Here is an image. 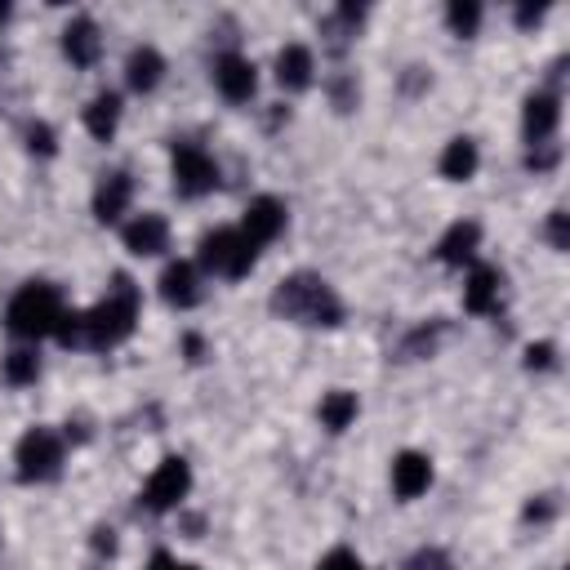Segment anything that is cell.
Wrapping results in <instances>:
<instances>
[{
	"mask_svg": "<svg viewBox=\"0 0 570 570\" xmlns=\"http://www.w3.org/2000/svg\"><path fill=\"white\" fill-rule=\"evenodd\" d=\"M272 312L285 316V321H298V325H338L343 321V303L338 294L312 276V272H298V276H285L272 294Z\"/></svg>",
	"mask_w": 570,
	"mask_h": 570,
	"instance_id": "1",
	"label": "cell"
},
{
	"mask_svg": "<svg viewBox=\"0 0 570 570\" xmlns=\"http://www.w3.org/2000/svg\"><path fill=\"white\" fill-rule=\"evenodd\" d=\"M134 321H138V289L129 276H116L107 298L94 312H85V343L89 347H116L134 334Z\"/></svg>",
	"mask_w": 570,
	"mask_h": 570,
	"instance_id": "2",
	"label": "cell"
},
{
	"mask_svg": "<svg viewBox=\"0 0 570 570\" xmlns=\"http://www.w3.org/2000/svg\"><path fill=\"white\" fill-rule=\"evenodd\" d=\"M62 294L53 289V285H45V281H27L13 298H9V307H4V325H9V334H18V338H45V334H53L58 330V321H62Z\"/></svg>",
	"mask_w": 570,
	"mask_h": 570,
	"instance_id": "3",
	"label": "cell"
},
{
	"mask_svg": "<svg viewBox=\"0 0 570 570\" xmlns=\"http://www.w3.org/2000/svg\"><path fill=\"white\" fill-rule=\"evenodd\" d=\"M254 258H258V249L240 236V227H218V232H209L205 240H200V267L205 272H218V276H245L249 267H254Z\"/></svg>",
	"mask_w": 570,
	"mask_h": 570,
	"instance_id": "4",
	"label": "cell"
},
{
	"mask_svg": "<svg viewBox=\"0 0 570 570\" xmlns=\"http://www.w3.org/2000/svg\"><path fill=\"white\" fill-rule=\"evenodd\" d=\"M187 490H191V468H187V459H178V454H169V459H160V468L147 476V485H142V508L147 512H169V508H178L183 499H187Z\"/></svg>",
	"mask_w": 570,
	"mask_h": 570,
	"instance_id": "5",
	"label": "cell"
},
{
	"mask_svg": "<svg viewBox=\"0 0 570 570\" xmlns=\"http://www.w3.org/2000/svg\"><path fill=\"white\" fill-rule=\"evenodd\" d=\"M13 463H18V476L22 481H49L62 463V441L49 432V428H31L18 450H13Z\"/></svg>",
	"mask_w": 570,
	"mask_h": 570,
	"instance_id": "6",
	"label": "cell"
},
{
	"mask_svg": "<svg viewBox=\"0 0 570 570\" xmlns=\"http://www.w3.org/2000/svg\"><path fill=\"white\" fill-rule=\"evenodd\" d=\"M174 187L183 196H205L218 187V165L196 142H183V147H174Z\"/></svg>",
	"mask_w": 570,
	"mask_h": 570,
	"instance_id": "7",
	"label": "cell"
},
{
	"mask_svg": "<svg viewBox=\"0 0 570 570\" xmlns=\"http://www.w3.org/2000/svg\"><path fill=\"white\" fill-rule=\"evenodd\" d=\"M214 85H218V94H223L227 102H249L254 89H258V71H254L249 58L223 53V58L214 62Z\"/></svg>",
	"mask_w": 570,
	"mask_h": 570,
	"instance_id": "8",
	"label": "cell"
},
{
	"mask_svg": "<svg viewBox=\"0 0 570 570\" xmlns=\"http://www.w3.org/2000/svg\"><path fill=\"white\" fill-rule=\"evenodd\" d=\"M281 227H285V205H281L276 196H258V200H249V209H245V218H240V236H245L254 249L267 245V240H276Z\"/></svg>",
	"mask_w": 570,
	"mask_h": 570,
	"instance_id": "9",
	"label": "cell"
},
{
	"mask_svg": "<svg viewBox=\"0 0 570 570\" xmlns=\"http://www.w3.org/2000/svg\"><path fill=\"white\" fill-rule=\"evenodd\" d=\"M428 485H432V463H428V454H419V450L396 454V463H392V490H396L401 499H419Z\"/></svg>",
	"mask_w": 570,
	"mask_h": 570,
	"instance_id": "10",
	"label": "cell"
},
{
	"mask_svg": "<svg viewBox=\"0 0 570 570\" xmlns=\"http://www.w3.org/2000/svg\"><path fill=\"white\" fill-rule=\"evenodd\" d=\"M165 245H169V227H165L160 214H138V218L125 227V249L138 254V258H151V254H160Z\"/></svg>",
	"mask_w": 570,
	"mask_h": 570,
	"instance_id": "11",
	"label": "cell"
},
{
	"mask_svg": "<svg viewBox=\"0 0 570 570\" xmlns=\"http://www.w3.org/2000/svg\"><path fill=\"white\" fill-rule=\"evenodd\" d=\"M557 120H561V102H557V94H530V98H525L521 129H525V138H530L534 147H539L543 138H552Z\"/></svg>",
	"mask_w": 570,
	"mask_h": 570,
	"instance_id": "12",
	"label": "cell"
},
{
	"mask_svg": "<svg viewBox=\"0 0 570 570\" xmlns=\"http://www.w3.org/2000/svg\"><path fill=\"white\" fill-rule=\"evenodd\" d=\"M129 196H134V183H129L125 169H116V174H107V178L98 183V191H94V214H98L102 223H116V218L125 214Z\"/></svg>",
	"mask_w": 570,
	"mask_h": 570,
	"instance_id": "13",
	"label": "cell"
},
{
	"mask_svg": "<svg viewBox=\"0 0 570 570\" xmlns=\"http://www.w3.org/2000/svg\"><path fill=\"white\" fill-rule=\"evenodd\" d=\"M160 298L174 303V307H191L200 298V285H196V267L191 263H169L160 272Z\"/></svg>",
	"mask_w": 570,
	"mask_h": 570,
	"instance_id": "14",
	"label": "cell"
},
{
	"mask_svg": "<svg viewBox=\"0 0 570 570\" xmlns=\"http://www.w3.org/2000/svg\"><path fill=\"white\" fill-rule=\"evenodd\" d=\"M62 49L76 67H89L98 58V22L94 18H71L62 31Z\"/></svg>",
	"mask_w": 570,
	"mask_h": 570,
	"instance_id": "15",
	"label": "cell"
},
{
	"mask_svg": "<svg viewBox=\"0 0 570 570\" xmlns=\"http://www.w3.org/2000/svg\"><path fill=\"white\" fill-rule=\"evenodd\" d=\"M160 76H165V58H160L151 45H142V49L129 53V62H125V80H129V89L147 94V89L160 85Z\"/></svg>",
	"mask_w": 570,
	"mask_h": 570,
	"instance_id": "16",
	"label": "cell"
},
{
	"mask_svg": "<svg viewBox=\"0 0 570 570\" xmlns=\"http://www.w3.org/2000/svg\"><path fill=\"white\" fill-rule=\"evenodd\" d=\"M276 80L285 89H307L312 85V49L307 45H285L276 53Z\"/></svg>",
	"mask_w": 570,
	"mask_h": 570,
	"instance_id": "17",
	"label": "cell"
},
{
	"mask_svg": "<svg viewBox=\"0 0 570 570\" xmlns=\"http://www.w3.org/2000/svg\"><path fill=\"white\" fill-rule=\"evenodd\" d=\"M116 125H120V94L102 89V94L85 107V129H89L98 142H107V138L116 134Z\"/></svg>",
	"mask_w": 570,
	"mask_h": 570,
	"instance_id": "18",
	"label": "cell"
},
{
	"mask_svg": "<svg viewBox=\"0 0 570 570\" xmlns=\"http://www.w3.org/2000/svg\"><path fill=\"white\" fill-rule=\"evenodd\" d=\"M476 240H481V227L476 223H454L445 236H441V245H436V258L441 263H468L472 254H476Z\"/></svg>",
	"mask_w": 570,
	"mask_h": 570,
	"instance_id": "19",
	"label": "cell"
},
{
	"mask_svg": "<svg viewBox=\"0 0 570 570\" xmlns=\"http://www.w3.org/2000/svg\"><path fill=\"white\" fill-rule=\"evenodd\" d=\"M499 303V272L494 267H472L468 285H463V307L468 312H494Z\"/></svg>",
	"mask_w": 570,
	"mask_h": 570,
	"instance_id": "20",
	"label": "cell"
},
{
	"mask_svg": "<svg viewBox=\"0 0 570 570\" xmlns=\"http://www.w3.org/2000/svg\"><path fill=\"white\" fill-rule=\"evenodd\" d=\"M472 174H476V142H472V138L445 142V151H441V178L463 183V178H472Z\"/></svg>",
	"mask_w": 570,
	"mask_h": 570,
	"instance_id": "21",
	"label": "cell"
},
{
	"mask_svg": "<svg viewBox=\"0 0 570 570\" xmlns=\"http://www.w3.org/2000/svg\"><path fill=\"white\" fill-rule=\"evenodd\" d=\"M352 419H356V392H330V396L321 401V423H325L330 432H343Z\"/></svg>",
	"mask_w": 570,
	"mask_h": 570,
	"instance_id": "22",
	"label": "cell"
},
{
	"mask_svg": "<svg viewBox=\"0 0 570 570\" xmlns=\"http://www.w3.org/2000/svg\"><path fill=\"white\" fill-rule=\"evenodd\" d=\"M36 374H40V356H36L31 347H18V352H9V356H4V379H9L13 387L36 383Z\"/></svg>",
	"mask_w": 570,
	"mask_h": 570,
	"instance_id": "23",
	"label": "cell"
},
{
	"mask_svg": "<svg viewBox=\"0 0 570 570\" xmlns=\"http://www.w3.org/2000/svg\"><path fill=\"white\" fill-rule=\"evenodd\" d=\"M445 18H450L454 36H472V31H476V22H481V4H472V0H450Z\"/></svg>",
	"mask_w": 570,
	"mask_h": 570,
	"instance_id": "24",
	"label": "cell"
},
{
	"mask_svg": "<svg viewBox=\"0 0 570 570\" xmlns=\"http://www.w3.org/2000/svg\"><path fill=\"white\" fill-rule=\"evenodd\" d=\"M405 570H454V566H450V557L441 548H423V552H414L405 561Z\"/></svg>",
	"mask_w": 570,
	"mask_h": 570,
	"instance_id": "25",
	"label": "cell"
},
{
	"mask_svg": "<svg viewBox=\"0 0 570 570\" xmlns=\"http://www.w3.org/2000/svg\"><path fill=\"white\" fill-rule=\"evenodd\" d=\"M316 570H365L361 561H356V552H347V548H334L330 557H321V566Z\"/></svg>",
	"mask_w": 570,
	"mask_h": 570,
	"instance_id": "26",
	"label": "cell"
},
{
	"mask_svg": "<svg viewBox=\"0 0 570 570\" xmlns=\"http://www.w3.org/2000/svg\"><path fill=\"white\" fill-rule=\"evenodd\" d=\"M548 240H552L557 249H570V227H566V209H552V218H548Z\"/></svg>",
	"mask_w": 570,
	"mask_h": 570,
	"instance_id": "27",
	"label": "cell"
},
{
	"mask_svg": "<svg viewBox=\"0 0 570 570\" xmlns=\"http://www.w3.org/2000/svg\"><path fill=\"white\" fill-rule=\"evenodd\" d=\"M552 356H557L552 343H530V347H525V365H530V370H548Z\"/></svg>",
	"mask_w": 570,
	"mask_h": 570,
	"instance_id": "28",
	"label": "cell"
},
{
	"mask_svg": "<svg viewBox=\"0 0 570 570\" xmlns=\"http://www.w3.org/2000/svg\"><path fill=\"white\" fill-rule=\"evenodd\" d=\"M27 142H31V151L49 156V151H53V129H49V125H31V129H27Z\"/></svg>",
	"mask_w": 570,
	"mask_h": 570,
	"instance_id": "29",
	"label": "cell"
},
{
	"mask_svg": "<svg viewBox=\"0 0 570 570\" xmlns=\"http://www.w3.org/2000/svg\"><path fill=\"white\" fill-rule=\"evenodd\" d=\"M147 570H200V566H187V561H174L169 552H156V557L147 561Z\"/></svg>",
	"mask_w": 570,
	"mask_h": 570,
	"instance_id": "30",
	"label": "cell"
},
{
	"mask_svg": "<svg viewBox=\"0 0 570 570\" xmlns=\"http://www.w3.org/2000/svg\"><path fill=\"white\" fill-rule=\"evenodd\" d=\"M539 18H543V4H521V9H517V22H521V27H530V22H539Z\"/></svg>",
	"mask_w": 570,
	"mask_h": 570,
	"instance_id": "31",
	"label": "cell"
},
{
	"mask_svg": "<svg viewBox=\"0 0 570 570\" xmlns=\"http://www.w3.org/2000/svg\"><path fill=\"white\" fill-rule=\"evenodd\" d=\"M552 160H557V151H530V160H525V165H530V169H548Z\"/></svg>",
	"mask_w": 570,
	"mask_h": 570,
	"instance_id": "32",
	"label": "cell"
}]
</instances>
